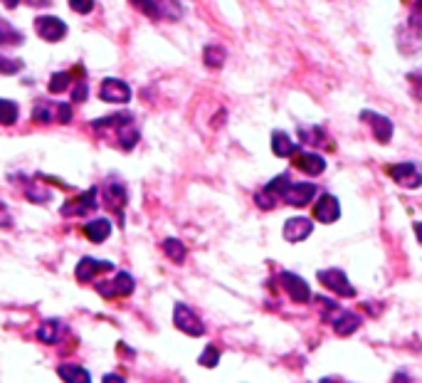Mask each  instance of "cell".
Wrapping results in <instances>:
<instances>
[{
    "instance_id": "cell-1",
    "label": "cell",
    "mask_w": 422,
    "mask_h": 383,
    "mask_svg": "<svg viewBox=\"0 0 422 383\" xmlns=\"http://www.w3.org/2000/svg\"><path fill=\"white\" fill-rule=\"evenodd\" d=\"M173 324H176L183 334H188V337H203V334H205V324L200 322V317L183 302H178L176 307H173Z\"/></svg>"
},
{
    "instance_id": "cell-2",
    "label": "cell",
    "mask_w": 422,
    "mask_h": 383,
    "mask_svg": "<svg viewBox=\"0 0 422 383\" xmlns=\"http://www.w3.org/2000/svg\"><path fill=\"white\" fill-rule=\"evenodd\" d=\"M385 173L397 183V186L410 188V191H415V188L422 186V171L415 166V163H390V166L385 168Z\"/></svg>"
},
{
    "instance_id": "cell-3",
    "label": "cell",
    "mask_w": 422,
    "mask_h": 383,
    "mask_svg": "<svg viewBox=\"0 0 422 383\" xmlns=\"http://www.w3.org/2000/svg\"><path fill=\"white\" fill-rule=\"evenodd\" d=\"M94 287L101 297L114 299V297H129V294L134 292L136 282L129 272H116V277L111 280V282H104V280H101V282H96Z\"/></svg>"
},
{
    "instance_id": "cell-4",
    "label": "cell",
    "mask_w": 422,
    "mask_h": 383,
    "mask_svg": "<svg viewBox=\"0 0 422 383\" xmlns=\"http://www.w3.org/2000/svg\"><path fill=\"white\" fill-rule=\"evenodd\" d=\"M316 277L324 287L331 289V292L338 294V297H356V287L348 282V277H346L343 270H321Z\"/></svg>"
},
{
    "instance_id": "cell-5",
    "label": "cell",
    "mask_w": 422,
    "mask_h": 383,
    "mask_svg": "<svg viewBox=\"0 0 422 383\" xmlns=\"http://www.w3.org/2000/svg\"><path fill=\"white\" fill-rule=\"evenodd\" d=\"M279 282L281 287H284V292L289 294V299L297 304H307L309 299H312V289H309L307 280L299 277V275L294 272H281L279 275Z\"/></svg>"
},
{
    "instance_id": "cell-6",
    "label": "cell",
    "mask_w": 422,
    "mask_h": 383,
    "mask_svg": "<svg viewBox=\"0 0 422 383\" xmlns=\"http://www.w3.org/2000/svg\"><path fill=\"white\" fill-rule=\"evenodd\" d=\"M99 99L109 101V104H126V101L131 99V87L126 84L124 80H114V77H109V80L101 82Z\"/></svg>"
},
{
    "instance_id": "cell-7",
    "label": "cell",
    "mask_w": 422,
    "mask_h": 383,
    "mask_svg": "<svg viewBox=\"0 0 422 383\" xmlns=\"http://www.w3.org/2000/svg\"><path fill=\"white\" fill-rule=\"evenodd\" d=\"M361 121H366V124L371 126V132L378 144H388L392 139V121L388 119V116L366 109V111H361Z\"/></svg>"
},
{
    "instance_id": "cell-8",
    "label": "cell",
    "mask_w": 422,
    "mask_h": 383,
    "mask_svg": "<svg viewBox=\"0 0 422 383\" xmlns=\"http://www.w3.org/2000/svg\"><path fill=\"white\" fill-rule=\"evenodd\" d=\"M96 188H89L87 193H82V196L72 198V201H67L65 206H62V215H87V213H94L96 206H99V201H96Z\"/></svg>"
},
{
    "instance_id": "cell-9",
    "label": "cell",
    "mask_w": 422,
    "mask_h": 383,
    "mask_svg": "<svg viewBox=\"0 0 422 383\" xmlns=\"http://www.w3.org/2000/svg\"><path fill=\"white\" fill-rule=\"evenodd\" d=\"M35 32L45 42H57L67 35V25H65V20H60V18H55V15H42L35 20Z\"/></svg>"
},
{
    "instance_id": "cell-10",
    "label": "cell",
    "mask_w": 422,
    "mask_h": 383,
    "mask_svg": "<svg viewBox=\"0 0 422 383\" xmlns=\"http://www.w3.org/2000/svg\"><path fill=\"white\" fill-rule=\"evenodd\" d=\"M341 218V206H338V198L331 193H324L321 198L314 206V220L324 222V225H331Z\"/></svg>"
},
{
    "instance_id": "cell-11",
    "label": "cell",
    "mask_w": 422,
    "mask_h": 383,
    "mask_svg": "<svg viewBox=\"0 0 422 383\" xmlns=\"http://www.w3.org/2000/svg\"><path fill=\"white\" fill-rule=\"evenodd\" d=\"M316 193L319 188L314 186V183H292L289 191L284 193V203L292 208H304L316 198Z\"/></svg>"
},
{
    "instance_id": "cell-12",
    "label": "cell",
    "mask_w": 422,
    "mask_h": 383,
    "mask_svg": "<svg viewBox=\"0 0 422 383\" xmlns=\"http://www.w3.org/2000/svg\"><path fill=\"white\" fill-rule=\"evenodd\" d=\"M281 232H284V237H287L289 242H302L314 232V220H309V218L304 215L289 218V220L284 222V230Z\"/></svg>"
},
{
    "instance_id": "cell-13",
    "label": "cell",
    "mask_w": 422,
    "mask_h": 383,
    "mask_svg": "<svg viewBox=\"0 0 422 383\" xmlns=\"http://www.w3.org/2000/svg\"><path fill=\"white\" fill-rule=\"evenodd\" d=\"M361 314L351 312V309H341V312L336 314V317L331 319L333 324V332L338 334V337H351L353 332H358V327H361Z\"/></svg>"
},
{
    "instance_id": "cell-14",
    "label": "cell",
    "mask_w": 422,
    "mask_h": 383,
    "mask_svg": "<svg viewBox=\"0 0 422 383\" xmlns=\"http://www.w3.org/2000/svg\"><path fill=\"white\" fill-rule=\"evenodd\" d=\"M294 166L299 168V171H304L307 176H321L324 168H326V161H324V156H319V153H312V151H297V156H294Z\"/></svg>"
},
{
    "instance_id": "cell-15",
    "label": "cell",
    "mask_w": 422,
    "mask_h": 383,
    "mask_svg": "<svg viewBox=\"0 0 422 383\" xmlns=\"http://www.w3.org/2000/svg\"><path fill=\"white\" fill-rule=\"evenodd\" d=\"M99 270H106V272H109V270H114V265L101 263V260H94V258H82L79 265H77V270H75V275H77L79 282H91Z\"/></svg>"
},
{
    "instance_id": "cell-16",
    "label": "cell",
    "mask_w": 422,
    "mask_h": 383,
    "mask_svg": "<svg viewBox=\"0 0 422 383\" xmlns=\"http://www.w3.org/2000/svg\"><path fill=\"white\" fill-rule=\"evenodd\" d=\"M271 151H274V156H279V158L297 156V144L292 142V137H289V134L274 132V134H271Z\"/></svg>"
},
{
    "instance_id": "cell-17",
    "label": "cell",
    "mask_w": 422,
    "mask_h": 383,
    "mask_svg": "<svg viewBox=\"0 0 422 383\" xmlns=\"http://www.w3.org/2000/svg\"><path fill=\"white\" fill-rule=\"evenodd\" d=\"M82 232H84L89 242H104L106 237L111 235V222L106 220V218H96V220L87 222V225L82 227Z\"/></svg>"
},
{
    "instance_id": "cell-18",
    "label": "cell",
    "mask_w": 422,
    "mask_h": 383,
    "mask_svg": "<svg viewBox=\"0 0 422 383\" xmlns=\"http://www.w3.org/2000/svg\"><path fill=\"white\" fill-rule=\"evenodd\" d=\"M57 373L65 383H91V376L87 368L77 366V363H60Z\"/></svg>"
},
{
    "instance_id": "cell-19",
    "label": "cell",
    "mask_w": 422,
    "mask_h": 383,
    "mask_svg": "<svg viewBox=\"0 0 422 383\" xmlns=\"http://www.w3.org/2000/svg\"><path fill=\"white\" fill-rule=\"evenodd\" d=\"M104 198H106V206H109L111 211H121V208L126 206V188L121 186L119 181L111 178L104 188Z\"/></svg>"
},
{
    "instance_id": "cell-20",
    "label": "cell",
    "mask_w": 422,
    "mask_h": 383,
    "mask_svg": "<svg viewBox=\"0 0 422 383\" xmlns=\"http://www.w3.org/2000/svg\"><path fill=\"white\" fill-rule=\"evenodd\" d=\"M60 329H62V322H57V319H47L45 324H40L37 327V341L42 344H57L60 341Z\"/></svg>"
},
{
    "instance_id": "cell-21",
    "label": "cell",
    "mask_w": 422,
    "mask_h": 383,
    "mask_svg": "<svg viewBox=\"0 0 422 383\" xmlns=\"http://www.w3.org/2000/svg\"><path fill=\"white\" fill-rule=\"evenodd\" d=\"M116 139H119V146L124 149V151H131V149L139 144V129L134 126V121L119 126V129H116Z\"/></svg>"
},
{
    "instance_id": "cell-22",
    "label": "cell",
    "mask_w": 422,
    "mask_h": 383,
    "mask_svg": "<svg viewBox=\"0 0 422 383\" xmlns=\"http://www.w3.org/2000/svg\"><path fill=\"white\" fill-rule=\"evenodd\" d=\"M225 60H227L225 47L207 45L205 50H203V62H205V67H210V70H220V67L225 65Z\"/></svg>"
},
{
    "instance_id": "cell-23",
    "label": "cell",
    "mask_w": 422,
    "mask_h": 383,
    "mask_svg": "<svg viewBox=\"0 0 422 383\" xmlns=\"http://www.w3.org/2000/svg\"><path fill=\"white\" fill-rule=\"evenodd\" d=\"M163 252H166V258L171 260V263H176V265L186 263L188 250H186V245H183L181 240H176V237H168V240H163Z\"/></svg>"
},
{
    "instance_id": "cell-24",
    "label": "cell",
    "mask_w": 422,
    "mask_h": 383,
    "mask_svg": "<svg viewBox=\"0 0 422 383\" xmlns=\"http://www.w3.org/2000/svg\"><path fill=\"white\" fill-rule=\"evenodd\" d=\"M158 18H166V20H181L183 18V6L178 0H156Z\"/></svg>"
},
{
    "instance_id": "cell-25",
    "label": "cell",
    "mask_w": 422,
    "mask_h": 383,
    "mask_svg": "<svg viewBox=\"0 0 422 383\" xmlns=\"http://www.w3.org/2000/svg\"><path fill=\"white\" fill-rule=\"evenodd\" d=\"M289 186H292V178H289V173H281V176H276L274 181L267 183V191L271 193L274 198H279V201H284V193L289 191Z\"/></svg>"
},
{
    "instance_id": "cell-26",
    "label": "cell",
    "mask_w": 422,
    "mask_h": 383,
    "mask_svg": "<svg viewBox=\"0 0 422 383\" xmlns=\"http://www.w3.org/2000/svg\"><path fill=\"white\" fill-rule=\"evenodd\" d=\"M0 45H23V32H18L8 20H0Z\"/></svg>"
},
{
    "instance_id": "cell-27",
    "label": "cell",
    "mask_w": 422,
    "mask_h": 383,
    "mask_svg": "<svg viewBox=\"0 0 422 383\" xmlns=\"http://www.w3.org/2000/svg\"><path fill=\"white\" fill-rule=\"evenodd\" d=\"M18 121V104L11 99H0V124L13 126Z\"/></svg>"
},
{
    "instance_id": "cell-28",
    "label": "cell",
    "mask_w": 422,
    "mask_h": 383,
    "mask_svg": "<svg viewBox=\"0 0 422 383\" xmlns=\"http://www.w3.org/2000/svg\"><path fill=\"white\" fill-rule=\"evenodd\" d=\"M32 119L40 121V124H50V121H55V106H50L45 99L37 101L35 109H32Z\"/></svg>"
},
{
    "instance_id": "cell-29",
    "label": "cell",
    "mask_w": 422,
    "mask_h": 383,
    "mask_svg": "<svg viewBox=\"0 0 422 383\" xmlns=\"http://www.w3.org/2000/svg\"><path fill=\"white\" fill-rule=\"evenodd\" d=\"M70 82H72V75L70 72H57V75H52L50 77V92L52 94H60V92H65L67 87H70Z\"/></svg>"
},
{
    "instance_id": "cell-30",
    "label": "cell",
    "mask_w": 422,
    "mask_h": 383,
    "mask_svg": "<svg viewBox=\"0 0 422 383\" xmlns=\"http://www.w3.org/2000/svg\"><path fill=\"white\" fill-rule=\"evenodd\" d=\"M255 203H257V208H260V211H271V208H276L279 198H274L269 191H267V188H262V191L255 193Z\"/></svg>"
},
{
    "instance_id": "cell-31",
    "label": "cell",
    "mask_w": 422,
    "mask_h": 383,
    "mask_svg": "<svg viewBox=\"0 0 422 383\" xmlns=\"http://www.w3.org/2000/svg\"><path fill=\"white\" fill-rule=\"evenodd\" d=\"M198 363H200V366H205V368H215L217 363H220V349H217V346H205V351L200 353Z\"/></svg>"
},
{
    "instance_id": "cell-32",
    "label": "cell",
    "mask_w": 422,
    "mask_h": 383,
    "mask_svg": "<svg viewBox=\"0 0 422 383\" xmlns=\"http://www.w3.org/2000/svg\"><path fill=\"white\" fill-rule=\"evenodd\" d=\"M299 137H302V142L307 144H314V146H321L324 142H326V134L321 132V129H299Z\"/></svg>"
},
{
    "instance_id": "cell-33",
    "label": "cell",
    "mask_w": 422,
    "mask_h": 383,
    "mask_svg": "<svg viewBox=\"0 0 422 383\" xmlns=\"http://www.w3.org/2000/svg\"><path fill=\"white\" fill-rule=\"evenodd\" d=\"M131 3H134V6L139 8L141 13H146V15L151 18V20H161V18H158L156 0H131Z\"/></svg>"
},
{
    "instance_id": "cell-34",
    "label": "cell",
    "mask_w": 422,
    "mask_h": 383,
    "mask_svg": "<svg viewBox=\"0 0 422 383\" xmlns=\"http://www.w3.org/2000/svg\"><path fill=\"white\" fill-rule=\"evenodd\" d=\"M20 70H23L20 60H8V57L0 55V75H15Z\"/></svg>"
},
{
    "instance_id": "cell-35",
    "label": "cell",
    "mask_w": 422,
    "mask_h": 383,
    "mask_svg": "<svg viewBox=\"0 0 422 383\" xmlns=\"http://www.w3.org/2000/svg\"><path fill=\"white\" fill-rule=\"evenodd\" d=\"M70 8L79 15H89L94 11V0H70Z\"/></svg>"
},
{
    "instance_id": "cell-36",
    "label": "cell",
    "mask_w": 422,
    "mask_h": 383,
    "mask_svg": "<svg viewBox=\"0 0 422 383\" xmlns=\"http://www.w3.org/2000/svg\"><path fill=\"white\" fill-rule=\"evenodd\" d=\"M55 119L60 121V124H70V121H72V106L65 104V101H62V104H57L55 106Z\"/></svg>"
},
{
    "instance_id": "cell-37",
    "label": "cell",
    "mask_w": 422,
    "mask_h": 383,
    "mask_svg": "<svg viewBox=\"0 0 422 383\" xmlns=\"http://www.w3.org/2000/svg\"><path fill=\"white\" fill-rule=\"evenodd\" d=\"M87 92H89V87H87V82H77V84L72 87V101H77V104H82V101L87 99Z\"/></svg>"
},
{
    "instance_id": "cell-38",
    "label": "cell",
    "mask_w": 422,
    "mask_h": 383,
    "mask_svg": "<svg viewBox=\"0 0 422 383\" xmlns=\"http://www.w3.org/2000/svg\"><path fill=\"white\" fill-rule=\"evenodd\" d=\"M13 225V215L8 213V208L0 203V227H11Z\"/></svg>"
},
{
    "instance_id": "cell-39",
    "label": "cell",
    "mask_w": 422,
    "mask_h": 383,
    "mask_svg": "<svg viewBox=\"0 0 422 383\" xmlns=\"http://www.w3.org/2000/svg\"><path fill=\"white\" fill-rule=\"evenodd\" d=\"M101 383H126V381L121 376H116V373H106L104 381H101Z\"/></svg>"
},
{
    "instance_id": "cell-40",
    "label": "cell",
    "mask_w": 422,
    "mask_h": 383,
    "mask_svg": "<svg viewBox=\"0 0 422 383\" xmlns=\"http://www.w3.org/2000/svg\"><path fill=\"white\" fill-rule=\"evenodd\" d=\"M0 3H3V6H6L8 11H13V8L20 6V0H0Z\"/></svg>"
},
{
    "instance_id": "cell-41",
    "label": "cell",
    "mask_w": 422,
    "mask_h": 383,
    "mask_svg": "<svg viewBox=\"0 0 422 383\" xmlns=\"http://www.w3.org/2000/svg\"><path fill=\"white\" fill-rule=\"evenodd\" d=\"M392 383H410V378H407L405 373H397V376L392 378Z\"/></svg>"
},
{
    "instance_id": "cell-42",
    "label": "cell",
    "mask_w": 422,
    "mask_h": 383,
    "mask_svg": "<svg viewBox=\"0 0 422 383\" xmlns=\"http://www.w3.org/2000/svg\"><path fill=\"white\" fill-rule=\"evenodd\" d=\"M415 232H417V240L422 242V222H415Z\"/></svg>"
},
{
    "instance_id": "cell-43",
    "label": "cell",
    "mask_w": 422,
    "mask_h": 383,
    "mask_svg": "<svg viewBox=\"0 0 422 383\" xmlns=\"http://www.w3.org/2000/svg\"><path fill=\"white\" fill-rule=\"evenodd\" d=\"M321 383H341V381H336V378H321Z\"/></svg>"
}]
</instances>
